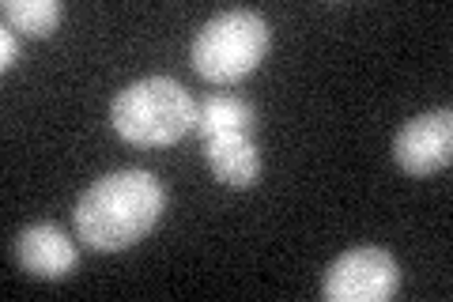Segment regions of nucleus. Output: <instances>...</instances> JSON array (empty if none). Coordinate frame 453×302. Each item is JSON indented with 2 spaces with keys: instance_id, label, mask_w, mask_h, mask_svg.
Here are the masks:
<instances>
[{
  "instance_id": "f257e3e1",
  "label": "nucleus",
  "mask_w": 453,
  "mask_h": 302,
  "mask_svg": "<svg viewBox=\"0 0 453 302\" xmlns=\"http://www.w3.org/2000/svg\"><path fill=\"white\" fill-rule=\"evenodd\" d=\"M166 212V185L151 170H113L76 200V235L98 253L136 246Z\"/></svg>"
},
{
  "instance_id": "9d476101",
  "label": "nucleus",
  "mask_w": 453,
  "mask_h": 302,
  "mask_svg": "<svg viewBox=\"0 0 453 302\" xmlns=\"http://www.w3.org/2000/svg\"><path fill=\"white\" fill-rule=\"evenodd\" d=\"M19 65V38L12 27H0V68L12 72Z\"/></svg>"
},
{
  "instance_id": "1a4fd4ad",
  "label": "nucleus",
  "mask_w": 453,
  "mask_h": 302,
  "mask_svg": "<svg viewBox=\"0 0 453 302\" xmlns=\"http://www.w3.org/2000/svg\"><path fill=\"white\" fill-rule=\"evenodd\" d=\"M4 12V27L31 38H50L61 23V0H4L0 4Z\"/></svg>"
},
{
  "instance_id": "0eeeda50",
  "label": "nucleus",
  "mask_w": 453,
  "mask_h": 302,
  "mask_svg": "<svg viewBox=\"0 0 453 302\" xmlns=\"http://www.w3.org/2000/svg\"><path fill=\"white\" fill-rule=\"evenodd\" d=\"M204 163L216 174V182L231 190H250L261 178V151L250 133H219L204 140Z\"/></svg>"
},
{
  "instance_id": "20e7f679",
  "label": "nucleus",
  "mask_w": 453,
  "mask_h": 302,
  "mask_svg": "<svg viewBox=\"0 0 453 302\" xmlns=\"http://www.w3.org/2000/svg\"><path fill=\"white\" fill-rule=\"evenodd\" d=\"M396 291H401V268L393 253L378 246L340 253L321 276V295L329 302H389Z\"/></svg>"
},
{
  "instance_id": "f03ea898",
  "label": "nucleus",
  "mask_w": 453,
  "mask_h": 302,
  "mask_svg": "<svg viewBox=\"0 0 453 302\" xmlns=\"http://www.w3.org/2000/svg\"><path fill=\"white\" fill-rule=\"evenodd\" d=\"M110 125L136 148H170L193 133L196 98L170 76H144L113 95Z\"/></svg>"
},
{
  "instance_id": "39448f33",
  "label": "nucleus",
  "mask_w": 453,
  "mask_h": 302,
  "mask_svg": "<svg viewBox=\"0 0 453 302\" xmlns=\"http://www.w3.org/2000/svg\"><path fill=\"white\" fill-rule=\"evenodd\" d=\"M393 159L412 178H427L446 170L453 159V110L442 106L404 121L393 136Z\"/></svg>"
},
{
  "instance_id": "7ed1b4c3",
  "label": "nucleus",
  "mask_w": 453,
  "mask_h": 302,
  "mask_svg": "<svg viewBox=\"0 0 453 302\" xmlns=\"http://www.w3.org/2000/svg\"><path fill=\"white\" fill-rule=\"evenodd\" d=\"M268 19L253 8H226L211 16L193 38V68L208 83H238L265 61L268 53Z\"/></svg>"
},
{
  "instance_id": "6e6552de",
  "label": "nucleus",
  "mask_w": 453,
  "mask_h": 302,
  "mask_svg": "<svg viewBox=\"0 0 453 302\" xmlns=\"http://www.w3.org/2000/svg\"><path fill=\"white\" fill-rule=\"evenodd\" d=\"M257 125V110L238 95H208L204 103H196V136H219V133H253Z\"/></svg>"
},
{
  "instance_id": "423d86ee",
  "label": "nucleus",
  "mask_w": 453,
  "mask_h": 302,
  "mask_svg": "<svg viewBox=\"0 0 453 302\" xmlns=\"http://www.w3.org/2000/svg\"><path fill=\"white\" fill-rule=\"evenodd\" d=\"M12 257L16 265L35 280H65L68 272H76L80 250L57 223H27L23 231L12 238Z\"/></svg>"
}]
</instances>
